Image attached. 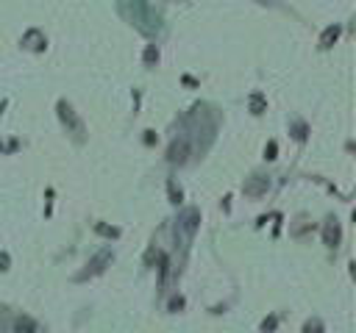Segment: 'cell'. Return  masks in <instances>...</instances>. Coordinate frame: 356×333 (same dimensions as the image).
<instances>
[{
  "label": "cell",
  "mask_w": 356,
  "mask_h": 333,
  "mask_svg": "<svg viewBox=\"0 0 356 333\" xmlns=\"http://www.w3.org/2000/svg\"><path fill=\"white\" fill-rule=\"evenodd\" d=\"M337 239H339V231H337V225H328V228H326V242H328V244H331V247H334V244H337Z\"/></svg>",
  "instance_id": "obj_2"
},
{
  "label": "cell",
  "mask_w": 356,
  "mask_h": 333,
  "mask_svg": "<svg viewBox=\"0 0 356 333\" xmlns=\"http://www.w3.org/2000/svg\"><path fill=\"white\" fill-rule=\"evenodd\" d=\"M259 3H267V0H259Z\"/></svg>",
  "instance_id": "obj_4"
},
{
  "label": "cell",
  "mask_w": 356,
  "mask_h": 333,
  "mask_svg": "<svg viewBox=\"0 0 356 333\" xmlns=\"http://www.w3.org/2000/svg\"><path fill=\"white\" fill-rule=\"evenodd\" d=\"M156 59H159V53H156V47H148V53H145V61H148V64H153Z\"/></svg>",
  "instance_id": "obj_3"
},
{
  "label": "cell",
  "mask_w": 356,
  "mask_h": 333,
  "mask_svg": "<svg viewBox=\"0 0 356 333\" xmlns=\"http://www.w3.org/2000/svg\"><path fill=\"white\" fill-rule=\"evenodd\" d=\"M337 36H339V28H328V31L323 33V42H320V44H323V47H328V44H331Z\"/></svg>",
  "instance_id": "obj_1"
}]
</instances>
